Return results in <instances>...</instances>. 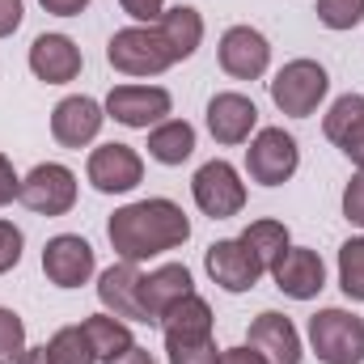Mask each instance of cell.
I'll return each instance as SVG.
<instances>
[{
	"instance_id": "6da1fadb",
	"label": "cell",
	"mask_w": 364,
	"mask_h": 364,
	"mask_svg": "<svg viewBox=\"0 0 364 364\" xmlns=\"http://www.w3.org/2000/svg\"><path fill=\"white\" fill-rule=\"evenodd\" d=\"M106 237L123 263H149L166 250H178L191 237V220L174 199H136L106 220Z\"/></svg>"
},
{
	"instance_id": "7a4b0ae2",
	"label": "cell",
	"mask_w": 364,
	"mask_h": 364,
	"mask_svg": "<svg viewBox=\"0 0 364 364\" xmlns=\"http://www.w3.org/2000/svg\"><path fill=\"white\" fill-rule=\"evenodd\" d=\"M106 60L114 73L123 77H161L166 68H174V51L166 47V38L157 34V26H127L114 30L106 43Z\"/></svg>"
},
{
	"instance_id": "3957f363",
	"label": "cell",
	"mask_w": 364,
	"mask_h": 364,
	"mask_svg": "<svg viewBox=\"0 0 364 364\" xmlns=\"http://www.w3.org/2000/svg\"><path fill=\"white\" fill-rule=\"evenodd\" d=\"M309 348L322 364H364V318L352 309H318L309 318Z\"/></svg>"
},
{
	"instance_id": "277c9868",
	"label": "cell",
	"mask_w": 364,
	"mask_h": 364,
	"mask_svg": "<svg viewBox=\"0 0 364 364\" xmlns=\"http://www.w3.org/2000/svg\"><path fill=\"white\" fill-rule=\"evenodd\" d=\"M331 93V77L318 60H288L272 77V102L288 119H309Z\"/></svg>"
},
{
	"instance_id": "5b68a950",
	"label": "cell",
	"mask_w": 364,
	"mask_h": 364,
	"mask_svg": "<svg viewBox=\"0 0 364 364\" xmlns=\"http://www.w3.org/2000/svg\"><path fill=\"white\" fill-rule=\"evenodd\" d=\"M191 195H195V208L212 220H229L246 208V182L237 174V166L229 161H203L191 178Z\"/></svg>"
},
{
	"instance_id": "8992f818",
	"label": "cell",
	"mask_w": 364,
	"mask_h": 364,
	"mask_svg": "<svg viewBox=\"0 0 364 364\" xmlns=\"http://www.w3.org/2000/svg\"><path fill=\"white\" fill-rule=\"evenodd\" d=\"M301 166V149L284 127H259L246 149V174L259 186H284Z\"/></svg>"
},
{
	"instance_id": "52a82bcc",
	"label": "cell",
	"mask_w": 364,
	"mask_h": 364,
	"mask_svg": "<svg viewBox=\"0 0 364 364\" xmlns=\"http://www.w3.org/2000/svg\"><path fill=\"white\" fill-rule=\"evenodd\" d=\"M17 199L38 216H68L77 208V174L60 161H43L21 178Z\"/></svg>"
},
{
	"instance_id": "ba28073f",
	"label": "cell",
	"mask_w": 364,
	"mask_h": 364,
	"mask_svg": "<svg viewBox=\"0 0 364 364\" xmlns=\"http://www.w3.org/2000/svg\"><path fill=\"white\" fill-rule=\"evenodd\" d=\"M203 272L225 292H250L267 275V267L255 259V250L242 237H225V242H212L203 250Z\"/></svg>"
},
{
	"instance_id": "9c48e42d",
	"label": "cell",
	"mask_w": 364,
	"mask_h": 364,
	"mask_svg": "<svg viewBox=\"0 0 364 364\" xmlns=\"http://www.w3.org/2000/svg\"><path fill=\"white\" fill-rule=\"evenodd\" d=\"M85 178L93 182V191L102 195H127L144 182V157L132 149V144H97L85 161Z\"/></svg>"
},
{
	"instance_id": "30bf717a",
	"label": "cell",
	"mask_w": 364,
	"mask_h": 364,
	"mask_svg": "<svg viewBox=\"0 0 364 364\" xmlns=\"http://www.w3.org/2000/svg\"><path fill=\"white\" fill-rule=\"evenodd\" d=\"M174 97L161 85H114L106 93V119L123 123V127H157L161 119H170Z\"/></svg>"
},
{
	"instance_id": "8fae6325",
	"label": "cell",
	"mask_w": 364,
	"mask_h": 364,
	"mask_svg": "<svg viewBox=\"0 0 364 364\" xmlns=\"http://www.w3.org/2000/svg\"><path fill=\"white\" fill-rule=\"evenodd\" d=\"M216 55H220V68H225L233 81H259V77L272 68V43H267V34L255 30V26H229V30L220 34Z\"/></svg>"
},
{
	"instance_id": "7c38bea8",
	"label": "cell",
	"mask_w": 364,
	"mask_h": 364,
	"mask_svg": "<svg viewBox=\"0 0 364 364\" xmlns=\"http://www.w3.org/2000/svg\"><path fill=\"white\" fill-rule=\"evenodd\" d=\"M43 272L55 288H81L90 284L97 272V259H93V246L81 233H60L43 246Z\"/></svg>"
},
{
	"instance_id": "4fadbf2b",
	"label": "cell",
	"mask_w": 364,
	"mask_h": 364,
	"mask_svg": "<svg viewBox=\"0 0 364 364\" xmlns=\"http://www.w3.org/2000/svg\"><path fill=\"white\" fill-rule=\"evenodd\" d=\"M102 123H106V106L85 97V93H73V97L55 102V110H51V136H55L60 149H85V144H93Z\"/></svg>"
},
{
	"instance_id": "5bb4252c",
	"label": "cell",
	"mask_w": 364,
	"mask_h": 364,
	"mask_svg": "<svg viewBox=\"0 0 364 364\" xmlns=\"http://www.w3.org/2000/svg\"><path fill=\"white\" fill-rule=\"evenodd\" d=\"M195 292V279H191V267L182 263H161L157 272L140 275V309H144V322L149 326H161V318L186 301Z\"/></svg>"
},
{
	"instance_id": "9a60e30c",
	"label": "cell",
	"mask_w": 364,
	"mask_h": 364,
	"mask_svg": "<svg viewBox=\"0 0 364 364\" xmlns=\"http://www.w3.org/2000/svg\"><path fill=\"white\" fill-rule=\"evenodd\" d=\"M272 275H275V288L284 296H292V301H314L326 288V263L309 246H288L284 259L272 267Z\"/></svg>"
},
{
	"instance_id": "2e32d148",
	"label": "cell",
	"mask_w": 364,
	"mask_h": 364,
	"mask_svg": "<svg viewBox=\"0 0 364 364\" xmlns=\"http://www.w3.org/2000/svg\"><path fill=\"white\" fill-rule=\"evenodd\" d=\"M259 127V106L237 90H225L208 102V132L216 144H246Z\"/></svg>"
},
{
	"instance_id": "e0dca14e",
	"label": "cell",
	"mask_w": 364,
	"mask_h": 364,
	"mask_svg": "<svg viewBox=\"0 0 364 364\" xmlns=\"http://www.w3.org/2000/svg\"><path fill=\"white\" fill-rule=\"evenodd\" d=\"M30 73L38 77V81H47V85H68V81H77L81 77V47L68 38V34H38L34 43H30Z\"/></svg>"
},
{
	"instance_id": "ac0fdd59",
	"label": "cell",
	"mask_w": 364,
	"mask_h": 364,
	"mask_svg": "<svg viewBox=\"0 0 364 364\" xmlns=\"http://www.w3.org/2000/svg\"><path fill=\"white\" fill-rule=\"evenodd\" d=\"M246 343L255 352H263L267 364H301L305 348H301V331L292 326V318L275 314V309H263L255 322H250V335Z\"/></svg>"
},
{
	"instance_id": "d6986e66",
	"label": "cell",
	"mask_w": 364,
	"mask_h": 364,
	"mask_svg": "<svg viewBox=\"0 0 364 364\" xmlns=\"http://www.w3.org/2000/svg\"><path fill=\"white\" fill-rule=\"evenodd\" d=\"M97 301L106 314L123 318V322H144L140 309V263H114L97 275Z\"/></svg>"
},
{
	"instance_id": "ffe728a7",
	"label": "cell",
	"mask_w": 364,
	"mask_h": 364,
	"mask_svg": "<svg viewBox=\"0 0 364 364\" xmlns=\"http://www.w3.org/2000/svg\"><path fill=\"white\" fill-rule=\"evenodd\" d=\"M212 305L191 292L186 301H178L166 318H161V335H166V348H182V343H203L212 339Z\"/></svg>"
},
{
	"instance_id": "44dd1931",
	"label": "cell",
	"mask_w": 364,
	"mask_h": 364,
	"mask_svg": "<svg viewBox=\"0 0 364 364\" xmlns=\"http://www.w3.org/2000/svg\"><path fill=\"white\" fill-rule=\"evenodd\" d=\"M157 34L166 38V47L174 51V60H191L203 43V17L199 9L191 4H178V9H166L161 21H157Z\"/></svg>"
},
{
	"instance_id": "7402d4cb",
	"label": "cell",
	"mask_w": 364,
	"mask_h": 364,
	"mask_svg": "<svg viewBox=\"0 0 364 364\" xmlns=\"http://www.w3.org/2000/svg\"><path fill=\"white\" fill-rule=\"evenodd\" d=\"M195 153V127L186 119H161L149 132V157L157 166H182Z\"/></svg>"
},
{
	"instance_id": "603a6c76",
	"label": "cell",
	"mask_w": 364,
	"mask_h": 364,
	"mask_svg": "<svg viewBox=\"0 0 364 364\" xmlns=\"http://www.w3.org/2000/svg\"><path fill=\"white\" fill-rule=\"evenodd\" d=\"M242 242L255 250V259L272 272L275 263L284 259V250L292 246V237H288V225L284 220H272V216H263V220H250L246 225V233H242Z\"/></svg>"
},
{
	"instance_id": "cb8c5ba5",
	"label": "cell",
	"mask_w": 364,
	"mask_h": 364,
	"mask_svg": "<svg viewBox=\"0 0 364 364\" xmlns=\"http://www.w3.org/2000/svg\"><path fill=\"white\" fill-rule=\"evenodd\" d=\"M81 326H85V335H90L97 360H114L119 352H127V348L136 343V339H132V326H127L123 318H114V314H93Z\"/></svg>"
},
{
	"instance_id": "d4e9b609",
	"label": "cell",
	"mask_w": 364,
	"mask_h": 364,
	"mask_svg": "<svg viewBox=\"0 0 364 364\" xmlns=\"http://www.w3.org/2000/svg\"><path fill=\"white\" fill-rule=\"evenodd\" d=\"M43 348H47V360L51 364H97L85 326H64V331H55L51 343H43Z\"/></svg>"
},
{
	"instance_id": "484cf974",
	"label": "cell",
	"mask_w": 364,
	"mask_h": 364,
	"mask_svg": "<svg viewBox=\"0 0 364 364\" xmlns=\"http://www.w3.org/2000/svg\"><path fill=\"white\" fill-rule=\"evenodd\" d=\"M339 288L348 301H364V233L339 246Z\"/></svg>"
},
{
	"instance_id": "4316f807",
	"label": "cell",
	"mask_w": 364,
	"mask_h": 364,
	"mask_svg": "<svg viewBox=\"0 0 364 364\" xmlns=\"http://www.w3.org/2000/svg\"><path fill=\"white\" fill-rule=\"evenodd\" d=\"M360 114H364V93H343V97H335V102H331V110H326V119H322L326 140H331V144H339V140H343V132H348Z\"/></svg>"
},
{
	"instance_id": "83f0119b",
	"label": "cell",
	"mask_w": 364,
	"mask_h": 364,
	"mask_svg": "<svg viewBox=\"0 0 364 364\" xmlns=\"http://www.w3.org/2000/svg\"><path fill=\"white\" fill-rule=\"evenodd\" d=\"M314 13H318V21L326 26V30H356L364 21V0H318L314 4Z\"/></svg>"
},
{
	"instance_id": "f1b7e54d",
	"label": "cell",
	"mask_w": 364,
	"mask_h": 364,
	"mask_svg": "<svg viewBox=\"0 0 364 364\" xmlns=\"http://www.w3.org/2000/svg\"><path fill=\"white\" fill-rule=\"evenodd\" d=\"M26 356V322L0 305V364H17Z\"/></svg>"
},
{
	"instance_id": "f546056e",
	"label": "cell",
	"mask_w": 364,
	"mask_h": 364,
	"mask_svg": "<svg viewBox=\"0 0 364 364\" xmlns=\"http://www.w3.org/2000/svg\"><path fill=\"white\" fill-rule=\"evenodd\" d=\"M170 364H220V348L216 339H203V343H182V348H166Z\"/></svg>"
},
{
	"instance_id": "4dcf8cb0",
	"label": "cell",
	"mask_w": 364,
	"mask_h": 364,
	"mask_svg": "<svg viewBox=\"0 0 364 364\" xmlns=\"http://www.w3.org/2000/svg\"><path fill=\"white\" fill-rule=\"evenodd\" d=\"M21 246H26L21 229H17L13 220H0V275L13 272V267L21 263Z\"/></svg>"
},
{
	"instance_id": "1f68e13d",
	"label": "cell",
	"mask_w": 364,
	"mask_h": 364,
	"mask_svg": "<svg viewBox=\"0 0 364 364\" xmlns=\"http://www.w3.org/2000/svg\"><path fill=\"white\" fill-rule=\"evenodd\" d=\"M343 220L364 229V170H356L352 182L343 186Z\"/></svg>"
},
{
	"instance_id": "d6a6232c",
	"label": "cell",
	"mask_w": 364,
	"mask_h": 364,
	"mask_svg": "<svg viewBox=\"0 0 364 364\" xmlns=\"http://www.w3.org/2000/svg\"><path fill=\"white\" fill-rule=\"evenodd\" d=\"M119 4L136 26H157L161 13H166V0H119Z\"/></svg>"
},
{
	"instance_id": "836d02e7",
	"label": "cell",
	"mask_w": 364,
	"mask_h": 364,
	"mask_svg": "<svg viewBox=\"0 0 364 364\" xmlns=\"http://www.w3.org/2000/svg\"><path fill=\"white\" fill-rule=\"evenodd\" d=\"M339 149H343V157L356 166V170H364V114L343 132V140H339Z\"/></svg>"
},
{
	"instance_id": "e575fe53",
	"label": "cell",
	"mask_w": 364,
	"mask_h": 364,
	"mask_svg": "<svg viewBox=\"0 0 364 364\" xmlns=\"http://www.w3.org/2000/svg\"><path fill=\"white\" fill-rule=\"evenodd\" d=\"M17 191H21V178H17L13 161L0 153V208H4V203H13V199H17Z\"/></svg>"
},
{
	"instance_id": "d590c367",
	"label": "cell",
	"mask_w": 364,
	"mask_h": 364,
	"mask_svg": "<svg viewBox=\"0 0 364 364\" xmlns=\"http://www.w3.org/2000/svg\"><path fill=\"white\" fill-rule=\"evenodd\" d=\"M21 0H0V38H9L17 26H21Z\"/></svg>"
},
{
	"instance_id": "8d00e7d4",
	"label": "cell",
	"mask_w": 364,
	"mask_h": 364,
	"mask_svg": "<svg viewBox=\"0 0 364 364\" xmlns=\"http://www.w3.org/2000/svg\"><path fill=\"white\" fill-rule=\"evenodd\" d=\"M220 364H267V356L255 352L250 343H242V348H225L220 352Z\"/></svg>"
},
{
	"instance_id": "74e56055",
	"label": "cell",
	"mask_w": 364,
	"mask_h": 364,
	"mask_svg": "<svg viewBox=\"0 0 364 364\" xmlns=\"http://www.w3.org/2000/svg\"><path fill=\"white\" fill-rule=\"evenodd\" d=\"M47 13H55V17H81L85 9H90V0H38Z\"/></svg>"
},
{
	"instance_id": "f35d334b",
	"label": "cell",
	"mask_w": 364,
	"mask_h": 364,
	"mask_svg": "<svg viewBox=\"0 0 364 364\" xmlns=\"http://www.w3.org/2000/svg\"><path fill=\"white\" fill-rule=\"evenodd\" d=\"M106 364H157V360H153V352H149V348H140V343H132L127 352H119L114 360H106Z\"/></svg>"
},
{
	"instance_id": "ab89813d",
	"label": "cell",
	"mask_w": 364,
	"mask_h": 364,
	"mask_svg": "<svg viewBox=\"0 0 364 364\" xmlns=\"http://www.w3.org/2000/svg\"><path fill=\"white\" fill-rule=\"evenodd\" d=\"M17 364H51V360H47V348H26V356Z\"/></svg>"
}]
</instances>
